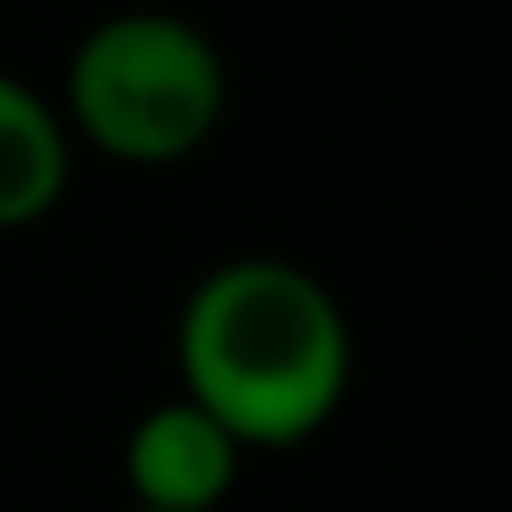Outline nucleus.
I'll return each instance as SVG.
<instances>
[{
  "label": "nucleus",
  "mask_w": 512,
  "mask_h": 512,
  "mask_svg": "<svg viewBox=\"0 0 512 512\" xmlns=\"http://www.w3.org/2000/svg\"><path fill=\"white\" fill-rule=\"evenodd\" d=\"M357 338L338 292L299 260L234 253L175 312V383L247 454H292L338 422Z\"/></svg>",
  "instance_id": "f257e3e1"
},
{
  "label": "nucleus",
  "mask_w": 512,
  "mask_h": 512,
  "mask_svg": "<svg viewBox=\"0 0 512 512\" xmlns=\"http://www.w3.org/2000/svg\"><path fill=\"white\" fill-rule=\"evenodd\" d=\"M59 117L72 143L117 169H175L227 117V59L188 13L117 7L65 59Z\"/></svg>",
  "instance_id": "f03ea898"
},
{
  "label": "nucleus",
  "mask_w": 512,
  "mask_h": 512,
  "mask_svg": "<svg viewBox=\"0 0 512 512\" xmlns=\"http://www.w3.org/2000/svg\"><path fill=\"white\" fill-rule=\"evenodd\" d=\"M240 467L247 448L182 389L169 402H150L124 435L130 506L150 512H221L227 493L240 487Z\"/></svg>",
  "instance_id": "7ed1b4c3"
},
{
  "label": "nucleus",
  "mask_w": 512,
  "mask_h": 512,
  "mask_svg": "<svg viewBox=\"0 0 512 512\" xmlns=\"http://www.w3.org/2000/svg\"><path fill=\"white\" fill-rule=\"evenodd\" d=\"M72 130L59 104L26 78L0 72V234L52 221L72 188Z\"/></svg>",
  "instance_id": "20e7f679"
},
{
  "label": "nucleus",
  "mask_w": 512,
  "mask_h": 512,
  "mask_svg": "<svg viewBox=\"0 0 512 512\" xmlns=\"http://www.w3.org/2000/svg\"><path fill=\"white\" fill-rule=\"evenodd\" d=\"M130 512H150V506H130Z\"/></svg>",
  "instance_id": "39448f33"
}]
</instances>
